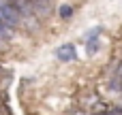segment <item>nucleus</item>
I'll return each mask as SVG.
<instances>
[{"mask_svg":"<svg viewBox=\"0 0 122 115\" xmlns=\"http://www.w3.org/2000/svg\"><path fill=\"white\" fill-rule=\"evenodd\" d=\"M99 32H101V28H94V30H90V32H88V36H86V38H97V36H99Z\"/></svg>","mask_w":122,"mask_h":115,"instance_id":"obj_5","label":"nucleus"},{"mask_svg":"<svg viewBox=\"0 0 122 115\" xmlns=\"http://www.w3.org/2000/svg\"><path fill=\"white\" fill-rule=\"evenodd\" d=\"M58 13H60L62 19H69V17L73 15V6H71V4H62V6L58 9Z\"/></svg>","mask_w":122,"mask_h":115,"instance_id":"obj_3","label":"nucleus"},{"mask_svg":"<svg viewBox=\"0 0 122 115\" xmlns=\"http://www.w3.org/2000/svg\"><path fill=\"white\" fill-rule=\"evenodd\" d=\"M0 23H4L9 28H15L19 23V11L9 2H4V4L0 2Z\"/></svg>","mask_w":122,"mask_h":115,"instance_id":"obj_1","label":"nucleus"},{"mask_svg":"<svg viewBox=\"0 0 122 115\" xmlns=\"http://www.w3.org/2000/svg\"><path fill=\"white\" fill-rule=\"evenodd\" d=\"M56 58L60 62H73L75 60V47L73 45H62L56 49Z\"/></svg>","mask_w":122,"mask_h":115,"instance_id":"obj_2","label":"nucleus"},{"mask_svg":"<svg viewBox=\"0 0 122 115\" xmlns=\"http://www.w3.org/2000/svg\"><path fill=\"white\" fill-rule=\"evenodd\" d=\"M86 51H88V53H97V51H99V41H97V38H88Z\"/></svg>","mask_w":122,"mask_h":115,"instance_id":"obj_4","label":"nucleus"}]
</instances>
